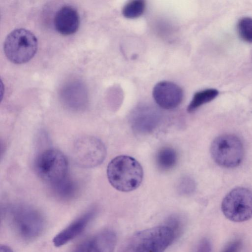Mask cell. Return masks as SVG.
I'll use <instances>...</instances> for the list:
<instances>
[{"mask_svg": "<svg viewBox=\"0 0 252 252\" xmlns=\"http://www.w3.org/2000/svg\"><path fill=\"white\" fill-rule=\"evenodd\" d=\"M107 175L110 184L116 189L128 192L136 189L143 178L139 162L128 156H119L108 164Z\"/></svg>", "mask_w": 252, "mask_h": 252, "instance_id": "6da1fadb", "label": "cell"}, {"mask_svg": "<svg viewBox=\"0 0 252 252\" xmlns=\"http://www.w3.org/2000/svg\"><path fill=\"white\" fill-rule=\"evenodd\" d=\"M8 217L12 228L25 240L34 239L45 228V220L42 214L30 206L18 204L10 207Z\"/></svg>", "mask_w": 252, "mask_h": 252, "instance_id": "7a4b0ae2", "label": "cell"}, {"mask_svg": "<svg viewBox=\"0 0 252 252\" xmlns=\"http://www.w3.org/2000/svg\"><path fill=\"white\" fill-rule=\"evenodd\" d=\"M175 238L170 227L158 226L136 233L126 248L128 252H163Z\"/></svg>", "mask_w": 252, "mask_h": 252, "instance_id": "3957f363", "label": "cell"}, {"mask_svg": "<svg viewBox=\"0 0 252 252\" xmlns=\"http://www.w3.org/2000/svg\"><path fill=\"white\" fill-rule=\"evenodd\" d=\"M38 47L35 36L30 31L17 29L8 34L4 42L7 58L16 64L25 63L35 54Z\"/></svg>", "mask_w": 252, "mask_h": 252, "instance_id": "277c9868", "label": "cell"}, {"mask_svg": "<svg viewBox=\"0 0 252 252\" xmlns=\"http://www.w3.org/2000/svg\"><path fill=\"white\" fill-rule=\"evenodd\" d=\"M34 168L38 177L50 186L68 175L67 158L62 152L55 149L39 154L35 159Z\"/></svg>", "mask_w": 252, "mask_h": 252, "instance_id": "5b68a950", "label": "cell"}, {"mask_svg": "<svg viewBox=\"0 0 252 252\" xmlns=\"http://www.w3.org/2000/svg\"><path fill=\"white\" fill-rule=\"evenodd\" d=\"M210 152L214 160L225 168L237 166L244 155V147L240 139L229 134L216 137L211 144Z\"/></svg>", "mask_w": 252, "mask_h": 252, "instance_id": "8992f818", "label": "cell"}, {"mask_svg": "<svg viewBox=\"0 0 252 252\" xmlns=\"http://www.w3.org/2000/svg\"><path fill=\"white\" fill-rule=\"evenodd\" d=\"M221 210L225 217L234 222H242L252 218V192L238 187L230 191L221 203Z\"/></svg>", "mask_w": 252, "mask_h": 252, "instance_id": "52a82bcc", "label": "cell"}, {"mask_svg": "<svg viewBox=\"0 0 252 252\" xmlns=\"http://www.w3.org/2000/svg\"><path fill=\"white\" fill-rule=\"evenodd\" d=\"M73 156L75 161L81 166L92 168L100 164L106 156L103 143L93 136L79 138L74 144Z\"/></svg>", "mask_w": 252, "mask_h": 252, "instance_id": "ba28073f", "label": "cell"}, {"mask_svg": "<svg viewBox=\"0 0 252 252\" xmlns=\"http://www.w3.org/2000/svg\"><path fill=\"white\" fill-rule=\"evenodd\" d=\"M153 95L156 102L160 107L171 109L181 103L183 92L178 85L173 82L161 81L155 86Z\"/></svg>", "mask_w": 252, "mask_h": 252, "instance_id": "9c48e42d", "label": "cell"}, {"mask_svg": "<svg viewBox=\"0 0 252 252\" xmlns=\"http://www.w3.org/2000/svg\"><path fill=\"white\" fill-rule=\"evenodd\" d=\"M96 214L93 208L87 211L56 235L53 240L55 246L61 247L81 234Z\"/></svg>", "mask_w": 252, "mask_h": 252, "instance_id": "30bf717a", "label": "cell"}, {"mask_svg": "<svg viewBox=\"0 0 252 252\" xmlns=\"http://www.w3.org/2000/svg\"><path fill=\"white\" fill-rule=\"evenodd\" d=\"M160 119V115L156 110L149 107H141L133 112L130 121L132 127L136 132L147 133L157 127Z\"/></svg>", "mask_w": 252, "mask_h": 252, "instance_id": "8fae6325", "label": "cell"}, {"mask_svg": "<svg viewBox=\"0 0 252 252\" xmlns=\"http://www.w3.org/2000/svg\"><path fill=\"white\" fill-rule=\"evenodd\" d=\"M80 24L79 15L76 9L70 5L64 6L57 12L54 18L56 31L63 35L75 33Z\"/></svg>", "mask_w": 252, "mask_h": 252, "instance_id": "7c38bea8", "label": "cell"}, {"mask_svg": "<svg viewBox=\"0 0 252 252\" xmlns=\"http://www.w3.org/2000/svg\"><path fill=\"white\" fill-rule=\"evenodd\" d=\"M117 236L111 229H105L91 238L88 252H114Z\"/></svg>", "mask_w": 252, "mask_h": 252, "instance_id": "4fadbf2b", "label": "cell"}, {"mask_svg": "<svg viewBox=\"0 0 252 252\" xmlns=\"http://www.w3.org/2000/svg\"><path fill=\"white\" fill-rule=\"evenodd\" d=\"M50 187L55 196L63 200L73 198L78 190L76 183L68 175L60 181L50 185Z\"/></svg>", "mask_w": 252, "mask_h": 252, "instance_id": "5bb4252c", "label": "cell"}, {"mask_svg": "<svg viewBox=\"0 0 252 252\" xmlns=\"http://www.w3.org/2000/svg\"><path fill=\"white\" fill-rule=\"evenodd\" d=\"M178 160L176 151L170 147H164L157 153L156 158V163L159 169L167 171L174 167Z\"/></svg>", "mask_w": 252, "mask_h": 252, "instance_id": "9a60e30c", "label": "cell"}, {"mask_svg": "<svg viewBox=\"0 0 252 252\" xmlns=\"http://www.w3.org/2000/svg\"><path fill=\"white\" fill-rule=\"evenodd\" d=\"M218 94L219 91L215 89H207L196 92L188 107V111H195L202 105L213 100Z\"/></svg>", "mask_w": 252, "mask_h": 252, "instance_id": "2e32d148", "label": "cell"}, {"mask_svg": "<svg viewBox=\"0 0 252 252\" xmlns=\"http://www.w3.org/2000/svg\"><path fill=\"white\" fill-rule=\"evenodd\" d=\"M146 8V3L142 0H134L128 2L123 8L122 14L127 18H137L143 14Z\"/></svg>", "mask_w": 252, "mask_h": 252, "instance_id": "e0dca14e", "label": "cell"}, {"mask_svg": "<svg viewBox=\"0 0 252 252\" xmlns=\"http://www.w3.org/2000/svg\"><path fill=\"white\" fill-rule=\"evenodd\" d=\"M237 30L240 38L244 41L252 42V18L243 17L238 22Z\"/></svg>", "mask_w": 252, "mask_h": 252, "instance_id": "ac0fdd59", "label": "cell"}, {"mask_svg": "<svg viewBox=\"0 0 252 252\" xmlns=\"http://www.w3.org/2000/svg\"><path fill=\"white\" fill-rule=\"evenodd\" d=\"M166 225L174 232L176 237L182 232L184 226L182 219L177 215H172L166 220Z\"/></svg>", "mask_w": 252, "mask_h": 252, "instance_id": "d6986e66", "label": "cell"}, {"mask_svg": "<svg viewBox=\"0 0 252 252\" xmlns=\"http://www.w3.org/2000/svg\"><path fill=\"white\" fill-rule=\"evenodd\" d=\"M195 188L194 181L189 177L183 178L181 180L178 186L179 192L183 194L191 193L194 190Z\"/></svg>", "mask_w": 252, "mask_h": 252, "instance_id": "ffe728a7", "label": "cell"}, {"mask_svg": "<svg viewBox=\"0 0 252 252\" xmlns=\"http://www.w3.org/2000/svg\"><path fill=\"white\" fill-rule=\"evenodd\" d=\"M212 246L210 241L204 238L198 243L195 252H212Z\"/></svg>", "mask_w": 252, "mask_h": 252, "instance_id": "44dd1931", "label": "cell"}, {"mask_svg": "<svg viewBox=\"0 0 252 252\" xmlns=\"http://www.w3.org/2000/svg\"><path fill=\"white\" fill-rule=\"evenodd\" d=\"M242 246V241L236 239L229 243L221 252H239Z\"/></svg>", "mask_w": 252, "mask_h": 252, "instance_id": "7402d4cb", "label": "cell"}, {"mask_svg": "<svg viewBox=\"0 0 252 252\" xmlns=\"http://www.w3.org/2000/svg\"><path fill=\"white\" fill-rule=\"evenodd\" d=\"M91 241V238L87 239L81 242L73 249L71 252H88Z\"/></svg>", "mask_w": 252, "mask_h": 252, "instance_id": "603a6c76", "label": "cell"}, {"mask_svg": "<svg viewBox=\"0 0 252 252\" xmlns=\"http://www.w3.org/2000/svg\"><path fill=\"white\" fill-rule=\"evenodd\" d=\"M0 252H13L11 249L7 246L1 245Z\"/></svg>", "mask_w": 252, "mask_h": 252, "instance_id": "cb8c5ba5", "label": "cell"}]
</instances>
